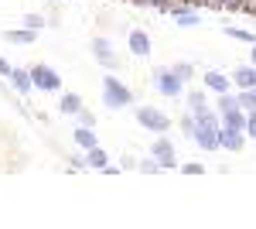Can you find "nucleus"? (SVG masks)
<instances>
[{
  "mask_svg": "<svg viewBox=\"0 0 256 229\" xmlns=\"http://www.w3.org/2000/svg\"><path fill=\"white\" fill-rule=\"evenodd\" d=\"M102 103L110 110H123V106H134V93L116 76H102Z\"/></svg>",
  "mask_w": 256,
  "mask_h": 229,
  "instance_id": "1",
  "label": "nucleus"
},
{
  "mask_svg": "<svg viewBox=\"0 0 256 229\" xmlns=\"http://www.w3.org/2000/svg\"><path fill=\"white\" fill-rule=\"evenodd\" d=\"M154 89L160 96H168V99H178V96H184V82L174 76L171 65H158L154 69Z\"/></svg>",
  "mask_w": 256,
  "mask_h": 229,
  "instance_id": "2",
  "label": "nucleus"
},
{
  "mask_svg": "<svg viewBox=\"0 0 256 229\" xmlns=\"http://www.w3.org/2000/svg\"><path fill=\"white\" fill-rule=\"evenodd\" d=\"M134 116H137L140 127H147L150 134H168V130H171V116L160 113L158 106H137V110H134Z\"/></svg>",
  "mask_w": 256,
  "mask_h": 229,
  "instance_id": "3",
  "label": "nucleus"
},
{
  "mask_svg": "<svg viewBox=\"0 0 256 229\" xmlns=\"http://www.w3.org/2000/svg\"><path fill=\"white\" fill-rule=\"evenodd\" d=\"M31 82H34V89H41V93H58L62 89V76L52 65H44V62L31 65Z\"/></svg>",
  "mask_w": 256,
  "mask_h": 229,
  "instance_id": "4",
  "label": "nucleus"
},
{
  "mask_svg": "<svg viewBox=\"0 0 256 229\" xmlns=\"http://www.w3.org/2000/svg\"><path fill=\"white\" fill-rule=\"evenodd\" d=\"M150 157H158L160 171H174V168H181L178 157H174V144H171V137H168V134H160L158 140L150 144Z\"/></svg>",
  "mask_w": 256,
  "mask_h": 229,
  "instance_id": "5",
  "label": "nucleus"
},
{
  "mask_svg": "<svg viewBox=\"0 0 256 229\" xmlns=\"http://www.w3.org/2000/svg\"><path fill=\"white\" fill-rule=\"evenodd\" d=\"M126 48H130V55L147 58L150 55V35H147L144 28H134V31L126 35Z\"/></svg>",
  "mask_w": 256,
  "mask_h": 229,
  "instance_id": "6",
  "label": "nucleus"
},
{
  "mask_svg": "<svg viewBox=\"0 0 256 229\" xmlns=\"http://www.w3.org/2000/svg\"><path fill=\"white\" fill-rule=\"evenodd\" d=\"M202 86L205 89H212V93H232V76H226V72H216V69H208L205 76H202Z\"/></svg>",
  "mask_w": 256,
  "mask_h": 229,
  "instance_id": "7",
  "label": "nucleus"
},
{
  "mask_svg": "<svg viewBox=\"0 0 256 229\" xmlns=\"http://www.w3.org/2000/svg\"><path fill=\"white\" fill-rule=\"evenodd\" d=\"M232 89H256V65L253 62L232 69Z\"/></svg>",
  "mask_w": 256,
  "mask_h": 229,
  "instance_id": "8",
  "label": "nucleus"
},
{
  "mask_svg": "<svg viewBox=\"0 0 256 229\" xmlns=\"http://www.w3.org/2000/svg\"><path fill=\"white\" fill-rule=\"evenodd\" d=\"M246 140H250V137L242 134V130H229V127H222V130H218V144H222V151H242V147H246Z\"/></svg>",
  "mask_w": 256,
  "mask_h": 229,
  "instance_id": "9",
  "label": "nucleus"
},
{
  "mask_svg": "<svg viewBox=\"0 0 256 229\" xmlns=\"http://www.w3.org/2000/svg\"><path fill=\"white\" fill-rule=\"evenodd\" d=\"M92 55H96L106 69H116V65H120L116 55H113V45H110L106 38H92Z\"/></svg>",
  "mask_w": 256,
  "mask_h": 229,
  "instance_id": "10",
  "label": "nucleus"
},
{
  "mask_svg": "<svg viewBox=\"0 0 256 229\" xmlns=\"http://www.w3.org/2000/svg\"><path fill=\"white\" fill-rule=\"evenodd\" d=\"M222 116V127H229V130H242L246 134V110L242 106H232V110H226V113H218Z\"/></svg>",
  "mask_w": 256,
  "mask_h": 229,
  "instance_id": "11",
  "label": "nucleus"
},
{
  "mask_svg": "<svg viewBox=\"0 0 256 229\" xmlns=\"http://www.w3.org/2000/svg\"><path fill=\"white\" fill-rule=\"evenodd\" d=\"M184 103H188V110L195 116H202L205 110H212V106L205 103V93H202V89H188V93H184Z\"/></svg>",
  "mask_w": 256,
  "mask_h": 229,
  "instance_id": "12",
  "label": "nucleus"
},
{
  "mask_svg": "<svg viewBox=\"0 0 256 229\" xmlns=\"http://www.w3.org/2000/svg\"><path fill=\"white\" fill-rule=\"evenodd\" d=\"M4 38L10 41V45H34L38 31H31V28H14V31H4Z\"/></svg>",
  "mask_w": 256,
  "mask_h": 229,
  "instance_id": "13",
  "label": "nucleus"
},
{
  "mask_svg": "<svg viewBox=\"0 0 256 229\" xmlns=\"http://www.w3.org/2000/svg\"><path fill=\"white\" fill-rule=\"evenodd\" d=\"M10 86H14L18 93H31V89H34V82H31V69H14V72H10Z\"/></svg>",
  "mask_w": 256,
  "mask_h": 229,
  "instance_id": "14",
  "label": "nucleus"
},
{
  "mask_svg": "<svg viewBox=\"0 0 256 229\" xmlns=\"http://www.w3.org/2000/svg\"><path fill=\"white\" fill-rule=\"evenodd\" d=\"M92 130H96V127H79V130H76V144H79L82 151H89V147L99 144V137L92 134Z\"/></svg>",
  "mask_w": 256,
  "mask_h": 229,
  "instance_id": "15",
  "label": "nucleus"
},
{
  "mask_svg": "<svg viewBox=\"0 0 256 229\" xmlns=\"http://www.w3.org/2000/svg\"><path fill=\"white\" fill-rule=\"evenodd\" d=\"M86 161H89V168H96V171H102L110 157H106V151H102V147L96 144V147H89V151H86Z\"/></svg>",
  "mask_w": 256,
  "mask_h": 229,
  "instance_id": "16",
  "label": "nucleus"
},
{
  "mask_svg": "<svg viewBox=\"0 0 256 229\" xmlns=\"http://www.w3.org/2000/svg\"><path fill=\"white\" fill-rule=\"evenodd\" d=\"M58 106H62V113H72V116H76L82 110L79 93H62V103H58Z\"/></svg>",
  "mask_w": 256,
  "mask_h": 229,
  "instance_id": "17",
  "label": "nucleus"
},
{
  "mask_svg": "<svg viewBox=\"0 0 256 229\" xmlns=\"http://www.w3.org/2000/svg\"><path fill=\"white\" fill-rule=\"evenodd\" d=\"M178 127H181V134H184V137H195V130H198V120H195V113L188 110V113H184L181 120H178Z\"/></svg>",
  "mask_w": 256,
  "mask_h": 229,
  "instance_id": "18",
  "label": "nucleus"
},
{
  "mask_svg": "<svg viewBox=\"0 0 256 229\" xmlns=\"http://www.w3.org/2000/svg\"><path fill=\"white\" fill-rule=\"evenodd\" d=\"M222 31H226L229 38H236V41H246V45H256V35H253V31H242V28H229V24H226Z\"/></svg>",
  "mask_w": 256,
  "mask_h": 229,
  "instance_id": "19",
  "label": "nucleus"
},
{
  "mask_svg": "<svg viewBox=\"0 0 256 229\" xmlns=\"http://www.w3.org/2000/svg\"><path fill=\"white\" fill-rule=\"evenodd\" d=\"M171 69H174V76L181 79V82H188V79H195V65H192V62H174Z\"/></svg>",
  "mask_w": 256,
  "mask_h": 229,
  "instance_id": "20",
  "label": "nucleus"
},
{
  "mask_svg": "<svg viewBox=\"0 0 256 229\" xmlns=\"http://www.w3.org/2000/svg\"><path fill=\"white\" fill-rule=\"evenodd\" d=\"M198 21H202V18H198V11H184V14H178V18H174V24H178V28H195Z\"/></svg>",
  "mask_w": 256,
  "mask_h": 229,
  "instance_id": "21",
  "label": "nucleus"
},
{
  "mask_svg": "<svg viewBox=\"0 0 256 229\" xmlns=\"http://www.w3.org/2000/svg\"><path fill=\"white\" fill-rule=\"evenodd\" d=\"M137 171H144V174H158V171H160L158 157H144V161H137Z\"/></svg>",
  "mask_w": 256,
  "mask_h": 229,
  "instance_id": "22",
  "label": "nucleus"
},
{
  "mask_svg": "<svg viewBox=\"0 0 256 229\" xmlns=\"http://www.w3.org/2000/svg\"><path fill=\"white\" fill-rule=\"evenodd\" d=\"M24 28H31V31H41V28H44V18H41V14H24Z\"/></svg>",
  "mask_w": 256,
  "mask_h": 229,
  "instance_id": "23",
  "label": "nucleus"
},
{
  "mask_svg": "<svg viewBox=\"0 0 256 229\" xmlns=\"http://www.w3.org/2000/svg\"><path fill=\"white\" fill-rule=\"evenodd\" d=\"M76 116H79V127H96V113H89L86 106H82V110H79Z\"/></svg>",
  "mask_w": 256,
  "mask_h": 229,
  "instance_id": "24",
  "label": "nucleus"
},
{
  "mask_svg": "<svg viewBox=\"0 0 256 229\" xmlns=\"http://www.w3.org/2000/svg\"><path fill=\"white\" fill-rule=\"evenodd\" d=\"M68 168H72V171H82V168H89V161L79 157V154H72V157H68Z\"/></svg>",
  "mask_w": 256,
  "mask_h": 229,
  "instance_id": "25",
  "label": "nucleus"
},
{
  "mask_svg": "<svg viewBox=\"0 0 256 229\" xmlns=\"http://www.w3.org/2000/svg\"><path fill=\"white\" fill-rule=\"evenodd\" d=\"M246 137H253V140H256V110L246 116Z\"/></svg>",
  "mask_w": 256,
  "mask_h": 229,
  "instance_id": "26",
  "label": "nucleus"
},
{
  "mask_svg": "<svg viewBox=\"0 0 256 229\" xmlns=\"http://www.w3.org/2000/svg\"><path fill=\"white\" fill-rule=\"evenodd\" d=\"M181 171H184V174H202L205 168H202L198 161H192V164H181Z\"/></svg>",
  "mask_w": 256,
  "mask_h": 229,
  "instance_id": "27",
  "label": "nucleus"
},
{
  "mask_svg": "<svg viewBox=\"0 0 256 229\" xmlns=\"http://www.w3.org/2000/svg\"><path fill=\"white\" fill-rule=\"evenodd\" d=\"M10 72H14V65H10L7 58L0 55V76H4V79H10Z\"/></svg>",
  "mask_w": 256,
  "mask_h": 229,
  "instance_id": "28",
  "label": "nucleus"
},
{
  "mask_svg": "<svg viewBox=\"0 0 256 229\" xmlns=\"http://www.w3.org/2000/svg\"><path fill=\"white\" fill-rule=\"evenodd\" d=\"M226 11L229 14H242V0H226Z\"/></svg>",
  "mask_w": 256,
  "mask_h": 229,
  "instance_id": "29",
  "label": "nucleus"
},
{
  "mask_svg": "<svg viewBox=\"0 0 256 229\" xmlns=\"http://www.w3.org/2000/svg\"><path fill=\"white\" fill-rule=\"evenodd\" d=\"M242 14L246 18H256V0H242Z\"/></svg>",
  "mask_w": 256,
  "mask_h": 229,
  "instance_id": "30",
  "label": "nucleus"
},
{
  "mask_svg": "<svg viewBox=\"0 0 256 229\" xmlns=\"http://www.w3.org/2000/svg\"><path fill=\"white\" fill-rule=\"evenodd\" d=\"M150 7L160 11V14H168V7H171V0H150Z\"/></svg>",
  "mask_w": 256,
  "mask_h": 229,
  "instance_id": "31",
  "label": "nucleus"
},
{
  "mask_svg": "<svg viewBox=\"0 0 256 229\" xmlns=\"http://www.w3.org/2000/svg\"><path fill=\"white\" fill-rule=\"evenodd\" d=\"M208 11H226V0H205Z\"/></svg>",
  "mask_w": 256,
  "mask_h": 229,
  "instance_id": "32",
  "label": "nucleus"
},
{
  "mask_svg": "<svg viewBox=\"0 0 256 229\" xmlns=\"http://www.w3.org/2000/svg\"><path fill=\"white\" fill-rule=\"evenodd\" d=\"M184 4H188L192 11H202V7H205V0H184Z\"/></svg>",
  "mask_w": 256,
  "mask_h": 229,
  "instance_id": "33",
  "label": "nucleus"
},
{
  "mask_svg": "<svg viewBox=\"0 0 256 229\" xmlns=\"http://www.w3.org/2000/svg\"><path fill=\"white\" fill-rule=\"evenodd\" d=\"M250 62L256 65V45H250Z\"/></svg>",
  "mask_w": 256,
  "mask_h": 229,
  "instance_id": "34",
  "label": "nucleus"
},
{
  "mask_svg": "<svg viewBox=\"0 0 256 229\" xmlns=\"http://www.w3.org/2000/svg\"><path fill=\"white\" fill-rule=\"evenodd\" d=\"M171 4H184V0H171Z\"/></svg>",
  "mask_w": 256,
  "mask_h": 229,
  "instance_id": "35",
  "label": "nucleus"
}]
</instances>
